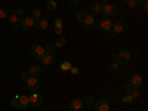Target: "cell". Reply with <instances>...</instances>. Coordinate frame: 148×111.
<instances>
[{"label": "cell", "instance_id": "34", "mask_svg": "<svg viewBox=\"0 0 148 111\" xmlns=\"http://www.w3.org/2000/svg\"><path fill=\"white\" fill-rule=\"evenodd\" d=\"M70 71H71L73 74H77V73H79V70H77L76 67H71V68H70Z\"/></svg>", "mask_w": 148, "mask_h": 111}, {"label": "cell", "instance_id": "23", "mask_svg": "<svg viewBox=\"0 0 148 111\" xmlns=\"http://www.w3.org/2000/svg\"><path fill=\"white\" fill-rule=\"evenodd\" d=\"M65 43H67V39H65V37H59V39L56 40V43H55L53 46H55V47H62Z\"/></svg>", "mask_w": 148, "mask_h": 111}, {"label": "cell", "instance_id": "19", "mask_svg": "<svg viewBox=\"0 0 148 111\" xmlns=\"http://www.w3.org/2000/svg\"><path fill=\"white\" fill-rule=\"evenodd\" d=\"M82 101H83V105H86V107H92V105L95 104V98H93L92 95H86Z\"/></svg>", "mask_w": 148, "mask_h": 111}, {"label": "cell", "instance_id": "12", "mask_svg": "<svg viewBox=\"0 0 148 111\" xmlns=\"http://www.w3.org/2000/svg\"><path fill=\"white\" fill-rule=\"evenodd\" d=\"M83 101L80 99V98H74V99H71L70 105H68V111H82L83 110Z\"/></svg>", "mask_w": 148, "mask_h": 111}, {"label": "cell", "instance_id": "26", "mask_svg": "<svg viewBox=\"0 0 148 111\" xmlns=\"http://www.w3.org/2000/svg\"><path fill=\"white\" fill-rule=\"evenodd\" d=\"M9 16V12L6 10V9H2L0 8V19H6Z\"/></svg>", "mask_w": 148, "mask_h": 111}, {"label": "cell", "instance_id": "25", "mask_svg": "<svg viewBox=\"0 0 148 111\" xmlns=\"http://www.w3.org/2000/svg\"><path fill=\"white\" fill-rule=\"evenodd\" d=\"M126 3L129 8H138L139 6V0H126Z\"/></svg>", "mask_w": 148, "mask_h": 111}, {"label": "cell", "instance_id": "24", "mask_svg": "<svg viewBox=\"0 0 148 111\" xmlns=\"http://www.w3.org/2000/svg\"><path fill=\"white\" fill-rule=\"evenodd\" d=\"M59 68L62 70V71H70V68H71V64L68 62V61H64V62L59 65Z\"/></svg>", "mask_w": 148, "mask_h": 111}, {"label": "cell", "instance_id": "6", "mask_svg": "<svg viewBox=\"0 0 148 111\" xmlns=\"http://www.w3.org/2000/svg\"><path fill=\"white\" fill-rule=\"evenodd\" d=\"M130 59H132V53L129 51H121L116 55V62L119 65H126L127 62H130Z\"/></svg>", "mask_w": 148, "mask_h": 111}, {"label": "cell", "instance_id": "13", "mask_svg": "<svg viewBox=\"0 0 148 111\" xmlns=\"http://www.w3.org/2000/svg\"><path fill=\"white\" fill-rule=\"evenodd\" d=\"M93 107H95V111H108L110 110V102L107 99H99V101H95Z\"/></svg>", "mask_w": 148, "mask_h": 111}, {"label": "cell", "instance_id": "17", "mask_svg": "<svg viewBox=\"0 0 148 111\" xmlns=\"http://www.w3.org/2000/svg\"><path fill=\"white\" fill-rule=\"evenodd\" d=\"M28 74L31 77H39L40 74H42V68H40V65H31L30 68H28Z\"/></svg>", "mask_w": 148, "mask_h": 111}, {"label": "cell", "instance_id": "29", "mask_svg": "<svg viewBox=\"0 0 148 111\" xmlns=\"http://www.w3.org/2000/svg\"><path fill=\"white\" fill-rule=\"evenodd\" d=\"M117 68H119V64H117V62H111L110 67H108L110 71H114V70H117Z\"/></svg>", "mask_w": 148, "mask_h": 111}, {"label": "cell", "instance_id": "2", "mask_svg": "<svg viewBox=\"0 0 148 111\" xmlns=\"http://www.w3.org/2000/svg\"><path fill=\"white\" fill-rule=\"evenodd\" d=\"M77 21L82 22L83 25H93L96 19H95L93 14H90V12H79L77 14Z\"/></svg>", "mask_w": 148, "mask_h": 111}, {"label": "cell", "instance_id": "4", "mask_svg": "<svg viewBox=\"0 0 148 111\" xmlns=\"http://www.w3.org/2000/svg\"><path fill=\"white\" fill-rule=\"evenodd\" d=\"M22 16H24V10H22V9H14V12H12V14H9L8 19H9V22H10L15 28H18V27H19L18 22L21 21Z\"/></svg>", "mask_w": 148, "mask_h": 111}, {"label": "cell", "instance_id": "21", "mask_svg": "<svg viewBox=\"0 0 148 111\" xmlns=\"http://www.w3.org/2000/svg\"><path fill=\"white\" fill-rule=\"evenodd\" d=\"M45 8H46L47 10H55V9H56V2H53V0H47L46 5H45Z\"/></svg>", "mask_w": 148, "mask_h": 111}, {"label": "cell", "instance_id": "8", "mask_svg": "<svg viewBox=\"0 0 148 111\" xmlns=\"http://www.w3.org/2000/svg\"><path fill=\"white\" fill-rule=\"evenodd\" d=\"M28 102H30L31 107L39 108V107L43 104V95H42V93H31V95L28 96Z\"/></svg>", "mask_w": 148, "mask_h": 111}, {"label": "cell", "instance_id": "11", "mask_svg": "<svg viewBox=\"0 0 148 111\" xmlns=\"http://www.w3.org/2000/svg\"><path fill=\"white\" fill-rule=\"evenodd\" d=\"M55 59H56V56H55L53 52H46L45 56H43L40 61H42V65H45V67H51V65H53Z\"/></svg>", "mask_w": 148, "mask_h": 111}, {"label": "cell", "instance_id": "9", "mask_svg": "<svg viewBox=\"0 0 148 111\" xmlns=\"http://www.w3.org/2000/svg\"><path fill=\"white\" fill-rule=\"evenodd\" d=\"M30 52H31V55H33L34 58H37V59H42V58L45 56V53H46L45 47L40 46V45H33L31 49H30Z\"/></svg>", "mask_w": 148, "mask_h": 111}, {"label": "cell", "instance_id": "5", "mask_svg": "<svg viewBox=\"0 0 148 111\" xmlns=\"http://www.w3.org/2000/svg\"><path fill=\"white\" fill-rule=\"evenodd\" d=\"M126 83L130 86V88H133V89H139V86L142 84V77L139 76L138 73H130Z\"/></svg>", "mask_w": 148, "mask_h": 111}, {"label": "cell", "instance_id": "22", "mask_svg": "<svg viewBox=\"0 0 148 111\" xmlns=\"http://www.w3.org/2000/svg\"><path fill=\"white\" fill-rule=\"evenodd\" d=\"M127 93L132 96V99H133V101L139 98V90H138V89H133V88H132V89H129V90H127Z\"/></svg>", "mask_w": 148, "mask_h": 111}, {"label": "cell", "instance_id": "20", "mask_svg": "<svg viewBox=\"0 0 148 111\" xmlns=\"http://www.w3.org/2000/svg\"><path fill=\"white\" fill-rule=\"evenodd\" d=\"M33 19H37V18H42V10L39 8H34L31 9V15H30Z\"/></svg>", "mask_w": 148, "mask_h": 111}, {"label": "cell", "instance_id": "16", "mask_svg": "<svg viewBox=\"0 0 148 111\" xmlns=\"http://www.w3.org/2000/svg\"><path fill=\"white\" fill-rule=\"evenodd\" d=\"M111 30H113L114 34H121V33H125V24L120 22V21H116V22H113Z\"/></svg>", "mask_w": 148, "mask_h": 111}, {"label": "cell", "instance_id": "31", "mask_svg": "<svg viewBox=\"0 0 148 111\" xmlns=\"http://www.w3.org/2000/svg\"><path fill=\"white\" fill-rule=\"evenodd\" d=\"M141 5H142V8L147 10V9H148V0H141Z\"/></svg>", "mask_w": 148, "mask_h": 111}, {"label": "cell", "instance_id": "28", "mask_svg": "<svg viewBox=\"0 0 148 111\" xmlns=\"http://www.w3.org/2000/svg\"><path fill=\"white\" fill-rule=\"evenodd\" d=\"M31 76L28 74V71H24V73H21V80H24V82H27L28 79H30Z\"/></svg>", "mask_w": 148, "mask_h": 111}, {"label": "cell", "instance_id": "7", "mask_svg": "<svg viewBox=\"0 0 148 111\" xmlns=\"http://www.w3.org/2000/svg\"><path fill=\"white\" fill-rule=\"evenodd\" d=\"M116 12H117L116 6H114V5H110V3H104L102 8H101V14H102L104 18H111V16H114Z\"/></svg>", "mask_w": 148, "mask_h": 111}, {"label": "cell", "instance_id": "14", "mask_svg": "<svg viewBox=\"0 0 148 111\" xmlns=\"http://www.w3.org/2000/svg\"><path fill=\"white\" fill-rule=\"evenodd\" d=\"M27 88H28V90H31V92H36V90H39V88H40V82L37 80V77H30L27 82Z\"/></svg>", "mask_w": 148, "mask_h": 111}, {"label": "cell", "instance_id": "15", "mask_svg": "<svg viewBox=\"0 0 148 111\" xmlns=\"http://www.w3.org/2000/svg\"><path fill=\"white\" fill-rule=\"evenodd\" d=\"M34 27H36L37 30H47L49 22H47V19H45V18H37V19H34Z\"/></svg>", "mask_w": 148, "mask_h": 111}, {"label": "cell", "instance_id": "36", "mask_svg": "<svg viewBox=\"0 0 148 111\" xmlns=\"http://www.w3.org/2000/svg\"><path fill=\"white\" fill-rule=\"evenodd\" d=\"M102 2H104V3H108V2H110V0H102Z\"/></svg>", "mask_w": 148, "mask_h": 111}, {"label": "cell", "instance_id": "30", "mask_svg": "<svg viewBox=\"0 0 148 111\" xmlns=\"http://www.w3.org/2000/svg\"><path fill=\"white\" fill-rule=\"evenodd\" d=\"M62 24H64V21L61 19V18L55 19V27H62Z\"/></svg>", "mask_w": 148, "mask_h": 111}, {"label": "cell", "instance_id": "10", "mask_svg": "<svg viewBox=\"0 0 148 111\" xmlns=\"http://www.w3.org/2000/svg\"><path fill=\"white\" fill-rule=\"evenodd\" d=\"M18 25L22 28V30H30L31 27H34V19L31 16H22L21 21L18 22Z\"/></svg>", "mask_w": 148, "mask_h": 111}, {"label": "cell", "instance_id": "1", "mask_svg": "<svg viewBox=\"0 0 148 111\" xmlns=\"http://www.w3.org/2000/svg\"><path fill=\"white\" fill-rule=\"evenodd\" d=\"M30 105L28 102V96L27 95H15L14 98H12V107H14L15 110H25L27 107Z\"/></svg>", "mask_w": 148, "mask_h": 111}, {"label": "cell", "instance_id": "18", "mask_svg": "<svg viewBox=\"0 0 148 111\" xmlns=\"http://www.w3.org/2000/svg\"><path fill=\"white\" fill-rule=\"evenodd\" d=\"M101 8H102V5L101 3H96V2H92L90 5H89V12H90V14H101Z\"/></svg>", "mask_w": 148, "mask_h": 111}, {"label": "cell", "instance_id": "35", "mask_svg": "<svg viewBox=\"0 0 148 111\" xmlns=\"http://www.w3.org/2000/svg\"><path fill=\"white\" fill-rule=\"evenodd\" d=\"M68 2H70V3H74V5H77V3L82 2V0H68Z\"/></svg>", "mask_w": 148, "mask_h": 111}, {"label": "cell", "instance_id": "37", "mask_svg": "<svg viewBox=\"0 0 148 111\" xmlns=\"http://www.w3.org/2000/svg\"><path fill=\"white\" fill-rule=\"evenodd\" d=\"M120 2H125V3H126V0H120Z\"/></svg>", "mask_w": 148, "mask_h": 111}, {"label": "cell", "instance_id": "33", "mask_svg": "<svg viewBox=\"0 0 148 111\" xmlns=\"http://www.w3.org/2000/svg\"><path fill=\"white\" fill-rule=\"evenodd\" d=\"M55 33L59 36V34H62V27H55Z\"/></svg>", "mask_w": 148, "mask_h": 111}, {"label": "cell", "instance_id": "38", "mask_svg": "<svg viewBox=\"0 0 148 111\" xmlns=\"http://www.w3.org/2000/svg\"><path fill=\"white\" fill-rule=\"evenodd\" d=\"M45 2H47V0H45Z\"/></svg>", "mask_w": 148, "mask_h": 111}, {"label": "cell", "instance_id": "3", "mask_svg": "<svg viewBox=\"0 0 148 111\" xmlns=\"http://www.w3.org/2000/svg\"><path fill=\"white\" fill-rule=\"evenodd\" d=\"M93 25L96 28H99L102 33H110L111 31V27H113V21L110 18H102L101 21H95Z\"/></svg>", "mask_w": 148, "mask_h": 111}, {"label": "cell", "instance_id": "27", "mask_svg": "<svg viewBox=\"0 0 148 111\" xmlns=\"http://www.w3.org/2000/svg\"><path fill=\"white\" fill-rule=\"evenodd\" d=\"M121 101H123V102H125V104H129V102H132L133 99H132V96H130V95L127 93V95H125V96H123V98H121Z\"/></svg>", "mask_w": 148, "mask_h": 111}, {"label": "cell", "instance_id": "32", "mask_svg": "<svg viewBox=\"0 0 148 111\" xmlns=\"http://www.w3.org/2000/svg\"><path fill=\"white\" fill-rule=\"evenodd\" d=\"M53 49H55V46H45L46 52H53Z\"/></svg>", "mask_w": 148, "mask_h": 111}]
</instances>
